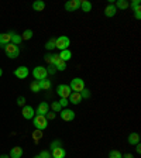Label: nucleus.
<instances>
[{"label": "nucleus", "instance_id": "30", "mask_svg": "<svg viewBox=\"0 0 141 158\" xmlns=\"http://www.w3.org/2000/svg\"><path fill=\"white\" fill-rule=\"evenodd\" d=\"M45 48L49 49V51L55 48V38H49L48 41H47V44H45Z\"/></svg>", "mask_w": 141, "mask_h": 158}, {"label": "nucleus", "instance_id": "15", "mask_svg": "<svg viewBox=\"0 0 141 158\" xmlns=\"http://www.w3.org/2000/svg\"><path fill=\"white\" fill-rule=\"evenodd\" d=\"M69 103H72V105H79V103L82 102V96H81V93H76V92H72L71 95H69Z\"/></svg>", "mask_w": 141, "mask_h": 158}, {"label": "nucleus", "instance_id": "29", "mask_svg": "<svg viewBox=\"0 0 141 158\" xmlns=\"http://www.w3.org/2000/svg\"><path fill=\"white\" fill-rule=\"evenodd\" d=\"M123 154L120 151H117V150H112V151L109 152V158H122Z\"/></svg>", "mask_w": 141, "mask_h": 158}, {"label": "nucleus", "instance_id": "16", "mask_svg": "<svg viewBox=\"0 0 141 158\" xmlns=\"http://www.w3.org/2000/svg\"><path fill=\"white\" fill-rule=\"evenodd\" d=\"M116 14H117V9H116V6L113 3H110L105 9V16L106 17H114Z\"/></svg>", "mask_w": 141, "mask_h": 158}, {"label": "nucleus", "instance_id": "32", "mask_svg": "<svg viewBox=\"0 0 141 158\" xmlns=\"http://www.w3.org/2000/svg\"><path fill=\"white\" fill-rule=\"evenodd\" d=\"M54 56H55V54H45V55H44V59L48 62V65L54 64Z\"/></svg>", "mask_w": 141, "mask_h": 158}, {"label": "nucleus", "instance_id": "14", "mask_svg": "<svg viewBox=\"0 0 141 158\" xmlns=\"http://www.w3.org/2000/svg\"><path fill=\"white\" fill-rule=\"evenodd\" d=\"M65 155H66V151H65V148H62V147L54 148L52 151H51V158H65Z\"/></svg>", "mask_w": 141, "mask_h": 158}, {"label": "nucleus", "instance_id": "28", "mask_svg": "<svg viewBox=\"0 0 141 158\" xmlns=\"http://www.w3.org/2000/svg\"><path fill=\"white\" fill-rule=\"evenodd\" d=\"M51 109H52L54 113H59L61 110H62V107H61V105H59L58 102H52V103H51Z\"/></svg>", "mask_w": 141, "mask_h": 158}, {"label": "nucleus", "instance_id": "12", "mask_svg": "<svg viewBox=\"0 0 141 158\" xmlns=\"http://www.w3.org/2000/svg\"><path fill=\"white\" fill-rule=\"evenodd\" d=\"M54 66L56 68V71H65L66 69V62L65 61H62L58 55H55L54 56Z\"/></svg>", "mask_w": 141, "mask_h": 158}, {"label": "nucleus", "instance_id": "8", "mask_svg": "<svg viewBox=\"0 0 141 158\" xmlns=\"http://www.w3.org/2000/svg\"><path fill=\"white\" fill-rule=\"evenodd\" d=\"M78 9H81V0H69L65 3L66 11H76Z\"/></svg>", "mask_w": 141, "mask_h": 158}, {"label": "nucleus", "instance_id": "1", "mask_svg": "<svg viewBox=\"0 0 141 158\" xmlns=\"http://www.w3.org/2000/svg\"><path fill=\"white\" fill-rule=\"evenodd\" d=\"M33 124L37 130H41L44 131L47 127H48V120H47L45 116H39V114H35L33 117Z\"/></svg>", "mask_w": 141, "mask_h": 158}, {"label": "nucleus", "instance_id": "3", "mask_svg": "<svg viewBox=\"0 0 141 158\" xmlns=\"http://www.w3.org/2000/svg\"><path fill=\"white\" fill-rule=\"evenodd\" d=\"M69 88H71V90H72V92L81 93L83 89H85V82H83V79H81V78H75V79H72V81H71Z\"/></svg>", "mask_w": 141, "mask_h": 158}, {"label": "nucleus", "instance_id": "19", "mask_svg": "<svg viewBox=\"0 0 141 158\" xmlns=\"http://www.w3.org/2000/svg\"><path fill=\"white\" fill-rule=\"evenodd\" d=\"M81 9H82V11H85V13H89V11L92 10V3L88 2V0H81Z\"/></svg>", "mask_w": 141, "mask_h": 158}, {"label": "nucleus", "instance_id": "22", "mask_svg": "<svg viewBox=\"0 0 141 158\" xmlns=\"http://www.w3.org/2000/svg\"><path fill=\"white\" fill-rule=\"evenodd\" d=\"M38 83H39L41 90H48V89L51 88V81H49V79H43V81H38Z\"/></svg>", "mask_w": 141, "mask_h": 158}, {"label": "nucleus", "instance_id": "38", "mask_svg": "<svg viewBox=\"0 0 141 158\" xmlns=\"http://www.w3.org/2000/svg\"><path fill=\"white\" fill-rule=\"evenodd\" d=\"M38 155H39L41 158H51V154H49L48 151H41Z\"/></svg>", "mask_w": 141, "mask_h": 158}, {"label": "nucleus", "instance_id": "27", "mask_svg": "<svg viewBox=\"0 0 141 158\" xmlns=\"http://www.w3.org/2000/svg\"><path fill=\"white\" fill-rule=\"evenodd\" d=\"M31 135H33V138L35 140V141H38V140H41V138H43V131H41V130H37V128H35Z\"/></svg>", "mask_w": 141, "mask_h": 158}, {"label": "nucleus", "instance_id": "43", "mask_svg": "<svg viewBox=\"0 0 141 158\" xmlns=\"http://www.w3.org/2000/svg\"><path fill=\"white\" fill-rule=\"evenodd\" d=\"M0 158H9V155H6V154H3V155H0Z\"/></svg>", "mask_w": 141, "mask_h": 158}, {"label": "nucleus", "instance_id": "6", "mask_svg": "<svg viewBox=\"0 0 141 158\" xmlns=\"http://www.w3.org/2000/svg\"><path fill=\"white\" fill-rule=\"evenodd\" d=\"M71 93H72V90H71L69 85H58V88H56V95H58L59 98L68 99Z\"/></svg>", "mask_w": 141, "mask_h": 158}, {"label": "nucleus", "instance_id": "45", "mask_svg": "<svg viewBox=\"0 0 141 158\" xmlns=\"http://www.w3.org/2000/svg\"><path fill=\"white\" fill-rule=\"evenodd\" d=\"M34 158H41V157H39V155H35V157H34Z\"/></svg>", "mask_w": 141, "mask_h": 158}, {"label": "nucleus", "instance_id": "31", "mask_svg": "<svg viewBox=\"0 0 141 158\" xmlns=\"http://www.w3.org/2000/svg\"><path fill=\"white\" fill-rule=\"evenodd\" d=\"M140 4H141V2H140V0H133L131 3H128V7H131V9H133V11H134V10L140 9Z\"/></svg>", "mask_w": 141, "mask_h": 158}, {"label": "nucleus", "instance_id": "34", "mask_svg": "<svg viewBox=\"0 0 141 158\" xmlns=\"http://www.w3.org/2000/svg\"><path fill=\"white\" fill-rule=\"evenodd\" d=\"M51 151H52L54 148H58V147H62V143H61V140H54L52 143H51Z\"/></svg>", "mask_w": 141, "mask_h": 158}, {"label": "nucleus", "instance_id": "13", "mask_svg": "<svg viewBox=\"0 0 141 158\" xmlns=\"http://www.w3.org/2000/svg\"><path fill=\"white\" fill-rule=\"evenodd\" d=\"M48 110H49V105L47 102H43L38 105V107H37V110H35V114L45 116L47 113H48Z\"/></svg>", "mask_w": 141, "mask_h": 158}, {"label": "nucleus", "instance_id": "33", "mask_svg": "<svg viewBox=\"0 0 141 158\" xmlns=\"http://www.w3.org/2000/svg\"><path fill=\"white\" fill-rule=\"evenodd\" d=\"M47 72H48V75H55V73H56V68L54 66V64H51V65L47 66Z\"/></svg>", "mask_w": 141, "mask_h": 158}, {"label": "nucleus", "instance_id": "10", "mask_svg": "<svg viewBox=\"0 0 141 158\" xmlns=\"http://www.w3.org/2000/svg\"><path fill=\"white\" fill-rule=\"evenodd\" d=\"M11 34H13V31L0 34V47H2V48H4V45H7V44L11 43Z\"/></svg>", "mask_w": 141, "mask_h": 158}, {"label": "nucleus", "instance_id": "17", "mask_svg": "<svg viewBox=\"0 0 141 158\" xmlns=\"http://www.w3.org/2000/svg\"><path fill=\"white\" fill-rule=\"evenodd\" d=\"M23 157V148L21 147H13L10 151V158H21Z\"/></svg>", "mask_w": 141, "mask_h": 158}, {"label": "nucleus", "instance_id": "5", "mask_svg": "<svg viewBox=\"0 0 141 158\" xmlns=\"http://www.w3.org/2000/svg\"><path fill=\"white\" fill-rule=\"evenodd\" d=\"M33 76L35 78V81H43V79H47L48 76V72H47L45 66H35L33 69Z\"/></svg>", "mask_w": 141, "mask_h": 158}, {"label": "nucleus", "instance_id": "37", "mask_svg": "<svg viewBox=\"0 0 141 158\" xmlns=\"http://www.w3.org/2000/svg\"><path fill=\"white\" fill-rule=\"evenodd\" d=\"M59 105H61V107H65L66 109V106H68V99H64V98H61V100H59Z\"/></svg>", "mask_w": 141, "mask_h": 158}, {"label": "nucleus", "instance_id": "23", "mask_svg": "<svg viewBox=\"0 0 141 158\" xmlns=\"http://www.w3.org/2000/svg\"><path fill=\"white\" fill-rule=\"evenodd\" d=\"M114 6H116V9L126 10V9H128V2H127V0H117Z\"/></svg>", "mask_w": 141, "mask_h": 158}, {"label": "nucleus", "instance_id": "25", "mask_svg": "<svg viewBox=\"0 0 141 158\" xmlns=\"http://www.w3.org/2000/svg\"><path fill=\"white\" fill-rule=\"evenodd\" d=\"M30 89L33 90L34 93H38L39 90H41V88H39V83L38 81H34V82H31V85H30Z\"/></svg>", "mask_w": 141, "mask_h": 158}, {"label": "nucleus", "instance_id": "42", "mask_svg": "<svg viewBox=\"0 0 141 158\" xmlns=\"http://www.w3.org/2000/svg\"><path fill=\"white\" fill-rule=\"evenodd\" d=\"M122 158H134V157H133L131 154H128V152H127V154H124V155H123Z\"/></svg>", "mask_w": 141, "mask_h": 158}, {"label": "nucleus", "instance_id": "26", "mask_svg": "<svg viewBox=\"0 0 141 158\" xmlns=\"http://www.w3.org/2000/svg\"><path fill=\"white\" fill-rule=\"evenodd\" d=\"M33 31L31 30H26L23 34H21V40H31L33 38Z\"/></svg>", "mask_w": 141, "mask_h": 158}, {"label": "nucleus", "instance_id": "9", "mask_svg": "<svg viewBox=\"0 0 141 158\" xmlns=\"http://www.w3.org/2000/svg\"><path fill=\"white\" fill-rule=\"evenodd\" d=\"M28 73H30V71L27 66H19L14 71V76H17L19 79H26L28 76Z\"/></svg>", "mask_w": 141, "mask_h": 158}, {"label": "nucleus", "instance_id": "18", "mask_svg": "<svg viewBox=\"0 0 141 158\" xmlns=\"http://www.w3.org/2000/svg\"><path fill=\"white\" fill-rule=\"evenodd\" d=\"M140 143V134L138 133H131L128 135V144L130 145H135Z\"/></svg>", "mask_w": 141, "mask_h": 158}, {"label": "nucleus", "instance_id": "35", "mask_svg": "<svg viewBox=\"0 0 141 158\" xmlns=\"http://www.w3.org/2000/svg\"><path fill=\"white\" fill-rule=\"evenodd\" d=\"M81 96H82V99H89V98H90V90L85 88L82 92H81Z\"/></svg>", "mask_w": 141, "mask_h": 158}, {"label": "nucleus", "instance_id": "39", "mask_svg": "<svg viewBox=\"0 0 141 158\" xmlns=\"http://www.w3.org/2000/svg\"><path fill=\"white\" fill-rule=\"evenodd\" d=\"M45 117H47V120H54V118H55V113L54 112H51V113H47L45 114Z\"/></svg>", "mask_w": 141, "mask_h": 158}, {"label": "nucleus", "instance_id": "4", "mask_svg": "<svg viewBox=\"0 0 141 158\" xmlns=\"http://www.w3.org/2000/svg\"><path fill=\"white\" fill-rule=\"evenodd\" d=\"M69 44H71V40H69L66 35H61V37H58V38H55V48L61 49V51L68 49Z\"/></svg>", "mask_w": 141, "mask_h": 158}, {"label": "nucleus", "instance_id": "7", "mask_svg": "<svg viewBox=\"0 0 141 158\" xmlns=\"http://www.w3.org/2000/svg\"><path fill=\"white\" fill-rule=\"evenodd\" d=\"M59 116H61V118L65 120V122H72L73 118H75V112L71 110V109H62V110L59 112Z\"/></svg>", "mask_w": 141, "mask_h": 158}, {"label": "nucleus", "instance_id": "24", "mask_svg": "<svg viewBox=\"0 0 141 158\" xmlns=\"http://www.w3.org/2000/svg\"><path fill=\"white\" fill-rule=\"evenodd\" d=\"M21 41H23V40H21V35H19V34H16V33L11 34V44H14V45H19Z\"/></svg>", "mask_w": 141, "mask_h": 158}, {"label": "nucleus", "instance_id": "40", "mask_svg": "<svg viewBox=\"0 0 141 158\" xmlns=\"http://www.w3.org/2000/svg\"><path fill=\"white\" fill-rule=\"evenodd\" d=\"M134 16H135V19H137V20H140V19H141V9L134 10Z\"/></svg>", "mask_w": 141, "mask_h": 158}, {"label": "nucleus", "instance_id": "44", "mask_svg": "<svg viewBox=\"0 0 141 158\" xmlns=\"http://www.w3.org/2000/svg\"><path fill=\"white\" fill-rule=\"evenodd\" d=\"M2 75H3V69L0 68V76H2Z\"/></svg>", "mask_w": 141, "mask_h": 158}, {"label": "nucleus", "instance_id": "20", "mask_svg": "<svg viewBox=\"0 0 141 158\" xmlns=\"http://www.w3.org/2000/svg\"><path fill=\"white\" fill-rule=\"evenodd\" d=\"M59 58L62 59V61H69V59L72 58V52H71V51H69V49H64V51H61V54H59Z\"/></svg>", "mask_w": 141, "mask_h": 158}, {"label": "nucleus", "instance_id": "21", "mask_svg": "<svg viewBox=\"0 0 141 158\" xmlns=\"http://www.w3.org/2000/svg\"><path fill=\"white\" fill-rule=\"evenodd\" d=\"M44 9H45V3L43 0H37L33 3V10H35V11H43Z\"/></svg>", "mask_w": 141, "mask_h": 158}, {"label": "nucleus", "instance_id": "36", "mask_svg": "<svg viewBox=\"0 0 141 158\" xmlns=\"http://www.w3.org/2000/svg\"><path fill=\"white\" fill-rule=\"evenodd\" d=\"M17 105L21 106V107H24V106H26V98H24V96H20V98H17Z\"/></svg>", "mask_w": 141, "mask_h": 158}, {"label": "nucleus", "instance_id": "11", "mask_svg": "<svg viewBox=\"0 0 141 158\" xmlns=\"http://www.w3.org/2000/svg\"><path fill=\"white\" fill-rule=\"evenodd\" d=\"M21 113H23V117L27 118V120H31V118L35 116V110H34L31 106H24Z\"/></svg>", "mask_w": 141, "mask_h": 158}, {"label": "nucleus", "instance_id": "2", "mask_svg": "<svg viewBox=\"0 0 141 158\" xmlns=\"http://www.w3.org/2000/svg\"><path fill=\"white\" fill-rule=\"evenodd\" d=\"M4 52H6V55L9 58L16 59L20 55V48H19V45H14V44L10 43L7 45H4Z\"/></svg>", "mask_w": 141, "mask_h": 158}, {"label": "nucleus", "instance_id": "41", "mask_svg": "<svg viewBox=\"0 0 141 158\" xmlns=\"http://www.w3.org/2000/svg\"><path fill=\"white\" fill-rule=\"evenodd\" d=\"M135 151H137L138 154L141 152V145H140V143H138V144H135Z\"/></svg>", "mask_w": 141, "mask_h": 158}]
</instances>
